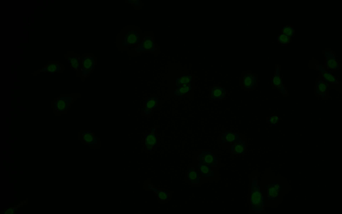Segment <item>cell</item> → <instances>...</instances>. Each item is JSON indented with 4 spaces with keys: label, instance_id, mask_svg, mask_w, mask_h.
<instances>
[{
    "label": "cell",
    "instance_id": "ac0fdd59",
    "mask_svg": "<svg viewBox=\"0 0 342 214\" xmlns=\"http://www.w3.org/2000/svg\"><path fill=\"white\" fill-rule=\"evenodd\" d=\"M279 187L277 185L274 186H271L269 188L268 196L269 198H274L278 195V191Z\"/></svg>",
    "mask_w": 342,
    "mask_h": 214
},
{
    "label": "cell",
    "instance_id": "4fadbf2b",
    "mask_svg": "<svg viewBox=\"0 0 342 214\" xmlns=\"http://www.w3.org/2000/svg\"><path fill=\"white\" fill-rule=\"evenodd\" d=\"M200 173L205 177H210L213 175L210 167L206 165L200 163L199 166Z\"/></svg>",
    "mask_w": 342,
    "mask_h": 214
},
{
    "label": "cell",
    "instance_id": "e0dca14e",
    "mask_svg": "<svg viewBox=\"0 0 342 214\" xmlns=\"http://www.w3.org/2000/svg\"><path fill=\"white\" fill-rule=\"evenodd\" d=\"M138 37L135 33H130L126 38V42L130 44H134L138 42Z\"/></svg>",
    "mask_w": 342,
    "mask_h": 214
},
{
    "label": "cell",
    "instance_id": "2e32d148",
    "mask_svg": "<svg viewBox=\"0 0 342 214\" xmlns=\"http://www.w3.org/2000/svg\"><path fill=\"white\" fill-rule=\"evenodd\" d=\"M94 65V60L92 58L88 57L86 58L83 62L84 69L85 72H88L91 69Z\"/></svg>",
    "mask_w": 342,
    "mask_h": 214
},
{
    "label": "cell",
    "instance_id": "44dd1931",
    "mask_svg": "<svg viewBox=\"0 0 342 214\" xmlns=\"http://www.w3.org/2000/svg\"><path fill=\"white\" fill-rule=\"evenodd\" d=\"M279 40L282 43H287L290 41V37L283 33L279 36Z\"/></svg>",
    "mask_w": 342,
    "mask_h": 214
},
{
    "label": "cell",
    "instance_id": "d4e9b609",
    "mask_svg": "<svg viewBox=\"0 0 342 214\" xmlns=\"http://www.w3.org/2000/svg\"><path fill=\"white\" fill-rule=\"evenodd\" d=\"M70 60L72 67L75 68H77L79 65V63L77 59L75 58H72Z\"/></svg>",
    "mask_w": 342,
    "mask_h": 214
},
{
    "label": "cell",
    "instance_id": "8992f818",
    "mask_svg": "<svg viewBox=\"0 0 342 214\" xmlns=\"http://www.w3.org/2000/svg\"><path fill=\"white\" fill-rule=\"evenodd\" d=\"M225 89L221 87H214L211 92V98L214 100H219L225 97Z\"/></svg>",
    "mask_w": 342,
    "mask_h": 214
},
{
    "label": "cell",
    "instance_id": "83f0119b",
    "mask_svg": "<svg viewBox=\"0 0 342 214\" xmlns=\"http://www.w3.org/2000/svg\"><path fill=\"white\" fill-rule=\"evenodd\" d=\"M279 120V118L277 116H272L270 118V121L271 123L275 124Z\"/></svg>",
    "mask_w": 342,
    "mask_h": 214
},
{
    "label": "cell",
    "instance_id": "5b68a950",
    "mask_svg": "<svg viewBox=\"0 0 342 214\" xmlns=\"http://www.w3.org/2000/svg\"><path fill=\"white\" fill-rule=\"evenodd\" d=\"M159 100L156 97L148 98V100L145 102V108L144 112L146 114L150 113L153 109L157 106Z\"/></svg>",
    "mask_w": 342,
    "mask_h": 214
},
{
    "label": "cell",
    "instance_id": "d6986e66",
    "mask_svg": "<svg viewBox=\"0 0 342 214\" xmlns=\"http://www.w3.org/2000/svg\"><path fill=\"white\" fill-rule=\"evenodd\" d=\"M283 32L284 34L290 37L293 35V29L290 26L286 27L283 29Z\"/></svg>",
    "mask_w": 342,
    "mask_h": 214
},
{
    "label": "cell",
    "instance_id": "484cf974",
    "mask_svg": "<svg viewBox=\"0 0 342 214\" xmlns=\"http://www.w3.org/2000/svg\"><path fill=\"white\" fill-rule=\"evenodd\" d=\"M57 67L56 65L55 64H51L48 66L47 68V70L48 72H54L57 70Z\"/></svg>",
    "mask_w": 342,
    "mask_h": 214
},
{
    "label": "cell",
    "instance_id": "5bb4252c",
    "mask_svg": "<svg viewBox=\"0 0 342 214\" xmlns=\"http://www.w3.org/2000/svg\"><path fill=\"white\" fill-rule=\"evenodd\" d=\"M151 189L154 191L157 195L158 197L161 200H165L169 199V194L168 192L160 190L151 187Z\"/></svg>",
    "mask_w": 342,
    "mask_h": 214
},
{
    "label": "cell",
    "instance_id": "9c48e42d",
    "mask_svg": "<svg viewBox=\"0 0 342 214\" xmlns=\"http://www.w3.org/2000/svg\"><path fill=\"white\" fill-rule=\"evenodd\" d=\"M141 49L143 51L146 50L154 51V42L151 37L145 38L141 47Z\"/></svg>",
    "mask_w": 342,
    "mask_h": 214
},
{
    "label": "cell",
    "instance_id": "6da1fadb",
    "mask_svg": "<svg viewBox=\"0 0 342 214\" xmlns=\"http://www.w3.org/2000/svg\"><path fill=\"white\" fill-rule=\"evenodd\" d=\"M251 204L254 211H260L262 209L263 203L262 195L258 188H254L251 192Z\"/></svg>",
    "mask_w": 342,
    "mask_h": 214
},
{
    "label": "cell",
    "instance_id": "cb8c5ba5",
    "mask_svg": "<svg viewBox=\"0 0 342 214\" xmlns=\"http://www.w3.org/2000/svg\"><path fill=\"white\" fill-rule=\"evenodd\" d=\"M273 84L276 86H279L281 84V80L279 75H275L273 78Z\"/></svg>",
    "mask_w": 342,
    "mask_h": 214
},
{
    "label": "cell",
    "instance_id": "603a6c76",
    "mask_svg": "<svg viewBox=\"0 0 342 214\" xmlns=\"http://www.w3.org/2000/svg\"><path fill=\"white\" fill-rule=\"evenodd\" d=\"M66 106V102L64 100H60L57 102V108L60 110H63L65 109Z\"/></svg>",
    "mask_w": 342,
    "mask_h": 214
},
{
    "label": "cell",
    "instance_id": "3957f363",
    "mask_svg": "<svg viewBox=\"0 0 342 214\" xmlns=\"http://www.w3.org/2000/svg\"><path fill=\"white\" fill-rule=\"evenodd\" d=\"M145 145L148 151H151L157 143V135L151 133L145 135Z\"/></svg>",
    "mask_w": 342,
    "mask_h": 214
},
{
    "label": "cell",
    "instance_id": "4316f807",
    "mask_svg": "<svg viewBox=\"0 0 342 214\" xmlns=\"http://www.w3.org/2000/svg\"><path fill=\"white\" fill-rule=\"evenodd\" d=\"M319 90L322 93H323L326 90V86L324 83H320L319 85Z\"/></svg>",
    "mask_w": 342,
    "mask_h": 214
},
{
    "label": "cell",
    "instance_id": "30bf717a",
    "mask_svg": "<svg viewBox=\"0 0 342 214\" xmlns=\"http://www.w3.org/2000/svg\"><path fill=\"white\" fill-rule=\"evenodd\" d=\"M188 178L189 180L192 183L197 184L200 182V175L194 168L189 169Z\"/></svg>",
    "mask_w": 342,
    "mask_h": 214
},
{
    "label": "cell",
    "instance_id": "7a4b0ae2",
    "mask_svg": "<svg viewBox=\"0 0 342 214\" xmlns=\"http://www.w3.org/2000/svg\"><path fill=\"white\" fill-rule=\"evenodd\" d=\"M200 163L209 167L217 166V157L211 152H203L200 155Z\"/></svg>",
    "mask_w": 342,
    "mask_h": 214
},
{
    "label": "cell",
    "instance_id": "52a82bcc",
    "mask_svg": "<svg viewBox=\"0 0 342 214\" xmlns=\"http://www.w3.org/2000/svg\"><path fill=\"white\" fill-rule=\"evenodd\" d=\"M177 86L176 90L174 93L177 96L182 97L185 94L191 91V84L178 85Z\"/></svg>",
    "mask_w": 342,
    "mask_h": 214
},
{
    "label": "cell",
    "instance_id": "8fae6325",
    "mask_svg": "<svg viewBox=\"0 0 342 214\" xmlns=\"http://www.w3.org/2000/svg\"><path fill=\"white\" fill-rule=\"evenodd\" d=\"M245 143H237L231 146V151L234 154H241L245 153Z\"/></svg>",
    "mask_w": 342,
    "mask_h": 214
},
{
    "label": "cell",
    "instance_id": "ffe728a7",
    "mask_svg": "<svg viewBox=\"0 0 342 214\" xmlns=\"http://www.w3.org/2000/svg\"><path fill=\"white\" fill-rule=\"evenodd\" d=\"M337 63L335 59H330L328 60L327 62V65L328 67L330 69H335L337 66Z\"/></svg>",
    "mask_w": 342,
    "mask_h": 214
},
{
    "label": "cell",
    "instance_id": "ba28073f",
    "mask_svg": "<svg viewBox=\"0 0 342 214\" xmlns=\"http://www.w3.org/2000/svg\"><path fill=\"white\" fill-rule=\"evenodd\" d=\"M255 77L251 74L246 75L243 79V84L246 88H253L255 84Z\"/></svg>",
    "mask_w": 342,
    "mask_h": 214
},
{
    "label": "cell",
    "instance_id": "277c9868",
    "mask_svg": "<svg viewBox=\"0 0 342 214\" xmlns=\"http://www.w3.org/2000/svg\"><path fill=\"white\" fill-rule=\"evenodd\" d=\"M222 140L223 143H240L239 136L236 134L230 132H226L223 134L222 135Z\"/></svg>",
    "mask_w": 342,
    "mask_h": 214
},
{
    "label": "cell",
    "instance_id": "7402d4cb",
    "mask_svg": "<svg viewBox=\"0 0 342 214\" xmlns=\"http://www.w3.org/2000/svg\"><path fill=\"white\" fill-rule=\"evenodd\" d=\"M324 77L327 80L331 82H335L336 79L335 77L330 74L325 73L324 74Z\"/></svg>",
    "mask_w": 342,
    "mask_h": 214
},
{
    "label": "cell",
    "instance_id": "9a60e30c",
    "mask_svg": "<svg viewBox=\"0 0 342 214\" xmlns=\"http://www.w3.org/2000/svg\"><path fill=\"white\" fill-rule=\"evenodd\" d=\"M83 139L86 143L93 144L95 142L94 136L91 132H86L83 134Z\"/></svg>",
    "mask_w": 342,
    "mask_h": 214
},
{
    "label": "cell",
    "instance_id": "7c38bea8",
    "mask_svg": "<svg viewBox=\"0 0 342 214\" xmlns=\"http://www.w3.org/2000/svg\"><path fill=\"white\" fill-rule=\"evenodd\" d=\"M192 80V77L191 75H183L182 76L177 79L176 82L177 86L189 84H191Z\"/></svg>",
    "mask_w": 342,
    "mask_h": 214
}]
</instances>
